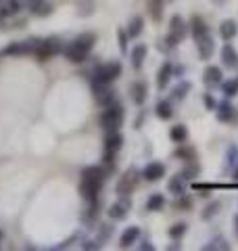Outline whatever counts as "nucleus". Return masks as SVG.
<instances>
[{"mask_svg": "<svg viewBox=\"0 0 238 251\" xmlns=\"http://www.w3.org/2000/svg\"><path fill=\"white\" fill-rule=\"evenodd\" d=\"M234 232H236V237H238V216L234 218Z\"/></svg>", "mask_w": 238, "mask_h": 251, "instance_id": "46", "label": "nucleus"}, {"mask_svg": "<svg viewBox=\"0 0 238 251\" xmlns=\"http://www.w3.org/2000/svg\"><path fill=\"white\" fill-rule=\"evenodd\" d=\"M188 29H190V34H192L194 42L198 40V38H203V36H207V34H209V25L205 23V19L201 17V15H192V17H190Z\"/></svg>", "mask_w": 238, "mask_h": 251, "instance_id": "10", "label": "nucleus"}, {"mask_svg": "<svg viewBox=\"0 0 238 251\" xmlns=\"http://www.w3.org/2000/svg\"><path fill=\"white\" fill-rule=\"evenodd\" d=\"M196 50H198V57H201L203 61H209L213 57V50H215V40H213L209 34L198 38L196 40Z\"/></svg>", "mask_w": 238, "mask_h": 251, "instance_id": "11", "label": "nucleus"}, {"mask_svg": "<svg viewBox=\"0 0 238 251\" xmlns=\"http://www.w3.org/2000/svg\"><path fill=\"white\" fill-rule=\"evenodd\" d=\"M205 105H207L209 111H213V109H217V103H215V99H213L211 94H205Z\"/></svg>", "mask_w": 238, "mask_h": 251, "instance_id": "41", "label": "nucleus"}, {"mask_svg": "<svg viewBox=\"0 0 238 251\" xmlns=\"http://www.w3.org/2000/svg\"><path fill=\"white\" fill-rule=\"evenodd\" d=\"M94 90V100L100 107H109L111 103H115V90L109 84H92Z\"/></svg>", "mask_w": 238, "mask_h": 251, "instance_id": "6", "label": "nucleus"}, {"mask_svg": "<svg viewBox=\"0 0 238 251\" xmlns=\"http://www.w3.org/2000/svg\"><path fill=\"white\" fill-rule=\"evenodd\" d=\"M100 188H102V184L92 182V180H88V178H82V180H79V195H82V199H86L88 203H92V201L98 199Z\"/></svg>", "mask_w": 238, "mask_h": 251, "instance_id": "8", "label": "nucleus"}, {"mask_svg": "<svg viewBox=\"0 0 238 251\" xmlns=\"http://www.w3.org/2000/svg\"><path fill=\"white\" fill-rule=\"evenodd\" d=\"M121 147H123V136L119 134L117 130H111V132H107V136H105V151L117 153Z\"/></svg>", "mask_w": 238, "mask_h": 251, "instance_id": "18", "label": "nucleus"}, {"mask_svg": "<svg viewBox=\"0 0 238 251\" xmlns=\"http://www.w3.org/2000/svg\"><path fill=\"white\" fill-rule=\"evenodd\" d=\"M173 207L182 209V211H188L190 207H192V199L186 197V193H184V195H180V197H176V203H173Z\"/></svg>", "mask_w": 238, "mask_h": 251, "instance_id": "37", "label": "nucleus"}, {"mask_svg": "<svg viewBox=\"0 0 238 251\" xmlns=\"http://www.w3.org/2000/svg\"><path fill=\"white\" fill-rule=\"evenodd\" d=\"M123 117H125V111L123 107L119 103H111L109 107H105V111L100 113V128H105L107 132L111 130H119L123 124Z\"/></svg>", "mask_w": 238, "mask_h": 251, "instance_id": "2", "label": "nucleus"}, {"mask_svg": "<svg viewBox=\"0 0 238 251\" xmlns=\"http://www.w3.org/2000/svg\"><path fill=\"white\" fill-rule=\"evenodd\" d=\"M205 249L211 251V249H219V251H228L230 249V243H226L224 237H217V239H213L209 245H205Z\"/></svg>", "mask_w": 238, "mask_h": 251, "instance_id": "36", "label": "nucleus"}, {"mask_svg": "<svg viewBox=\"0 0 238 251\" xmlns=\"http://www.w3.org/2000/svg\"><path fill=\"white\" fill-rule=\"evenodd\" d=\"M138 237H140V228H138V226H130V228H125V230H123L121 239H119V247H121V249L132 247L134 243L138 241Z\"/></svg>", "mask_w": 238, "mask_h": 251, "instance_id": "19", "label": "nucleus"}, {"mask_svg": "<svg viewBox=\"0 0 238 251\" xmlns=\"http://www.w3.org/2000/svg\"><path fill=\"white\" fill-rule=\"evenodd\" d=\"M29 9L36 17H48L52 13V6L48 2H44V0H29Z\"/></svg>", "mask_w": 238, "mask_h": 251, "instance_id": "24", "label": "nucleus"}, {"mask_svg": "<svg viewBox=\"0 0 238 251\" xmlns=\"http://www.w3.org/2000/svg\"><path fill=\"white\" fill-rule=\"evenodd\" d=\"M163 207H165V197L161 193H153L146 199V209L148 211H161Z\"/></svg>", "mask_w": 238, "mask_h": 251, "instance_id": "28", "label": "nucleus"}, {"mask_svg": "<svg viewBox=\"0 0 238 251\" xmlns=\"http://www.w3.org/2000/svg\"><path fill=\"white\" fill-rule=\"evenodd\" d=\"M63 50V46H61V40L59 38H48V40H40L38 42V49H36V57L40 61H48L50 57H54L57 52Z\"/></svg>", "mask_w": 238, "mask_h": 251, "instance_id": "5", "label": "nucleus"}, {"mask_svg": "<svg viewBox=\"0 0 238 251\" xmlns=\"http://www.w3.org/2000/svg\"><path fill=\"white\" fill-rule=\"evenodd\" d=\"M117 38H119V50L125 52L128 50V31H123L121 27L117 29Z\"/></svg>", "mask_w": 238, "mask_h": 251, "instance_id": "40", "label": "nucleus"}, {"mask_svg": "<svg viewBox=\"0 0 238 251\" xmlns=\"http://www.w3.org/2000/svg\"><path fill=\"white\" fill-rule=\"evenodd\" d=\"M186 186H188V180L182 176V172H178L176 176H171V178H169L167 191L173 195V197H180V195H184V193H186Z\"/></svg>", "mask_w": 238, "mask_h": 251, "instance_id": "14", "label": "nucleus"}, {"mask_svg": "<svg viewBox=\"0 0 238 251\" xmlns=\"http://www.w3.org/2000/svg\"><path fill=\"white\" fill-rule=\"evenodd\" d=\"M238 34V25H236V21L234 19H226V21H221V25H219V36H221V40H234Z\"/></svg>", "mask_w": 238, "mask_h": 251, "instance_id": "20", "label": "nucleus"}, {"mask_svg": "<svg viewBox=\"0 0 238 251\" xmlns=\"http://www.w3.org/2000/svg\"><path fill=\"white\" fill-rule=\"evenodd\" d=\"M188 36V23L180 17V15H173L169 21V34L165 38V44H159L161 50H169L173 46H178L184 38Z\"/></svg>", "mask_w": 238, "mask_h": 251, "instance_id": "1", "label": "nucleus"}, {"mask_svg": "<svg viewBox=\"0 0 238 251\" xmlns=\"http://www.w3.org/2000/svg\"><path fill=\"white\" fill-rule=\"evenodd\" d=\"M165 176V166L161 161H150L146 163V168L142 170V178L146 180V182H157V180H161Z\"/></svg>", "mask_w": 238, "mask_h": 251, "instance_id": "9", "label": "nucleus"}, {"mask_svg": "<svg viewBox=\"0 0 238 251\" xmlns=\"http://www.w3.org/2000/svg\"><path fill=\"white\" fill-rule=\"evenodd\" d=\"M119 75H121V63H117V61L102 63V65L94 69L92 84H111V82H115Z\"/></svg>", "mask_w": 238, "mask_h": 251, "instance_id": "3", "label": "nucleus"}, {"mask_svg": "<svg viewBox=\"0 0 238 251\" xmlns=\"http://www.w3.org/2000/svg\"><path fill=\"white\" fill-rule=\"evenodd\" d=\"M221 65L228 69H238V50L230 42H226L221 49Z\"/></svg>", "mask_w": 238, "mask_h": 251, "instance_id": "13", "label": "nucleus"}, {"mask_svg": "<svg viewBox=\"0 0 238 251\" xmlns=\"http://www.w3.org/2000/svg\"><path fill=\"white\" fill-rule=\"evenodd\" d=\"M88 52H90V50H86L77 40H73L71 44H67L65 49H63V54H65V59H67L69 63H84L86 57H88Z\"/></svg>", "mask_w": 238, "mask_h": 251, "instance_id": "7", "label": "nucleus"}, {"mask_svg": "<svg viewBox=\"0 0 238 251\" xmlns=\"http://www.w3.org/2000/svg\"><path fill=\"white\" fill-rule=\"evenodd\" d=\"M111 232H113V226H105V228L100 230V239H98V241H105V239H109V237H111Z\"/></svg>", "mask_w": 238, "mask_h": 251, "instance_id": "43", "label": "nucleus"}, {"mask_svg": "<svg viewBox=\"0 0 238 251\" xmlns=\"http://www.w3.org/2000/svg\"><path fill=\"white\" fill-rule=\"evenodd\" d=\"M142 29H144V19H142V17H134L125 31H128V38H138L142 34Z\"/></svg>", "mask_w": 238, "mask_h": 251, "instance_id": "31", "label": "nucleus"}, {"mask_svg": "<svg viewBox=\"0 0 238 251\" xmlns=\"http://www.w3.org/2000/svg\"><path fill=\"white\" fill-rule=\"evenodd\" d=\"M75 40L82 44L86 50H92V49H94V42H96V36H94L92 31H84V34H79Z\"/></svg>", "mask_w": 238, "mask_h": 251, "instance_id": "34", "label": "nucleus"}, {"mask_svg": "<svg viewBox=\"0 0 238 251\" xmlns=\"http://www.w3.org/2000/svg\"><path fill=\"white\" fill-rule=\"evenodd\" d=\"M217 211H219V201L209 203V205L205 207V211H203V220H211V216H215Z\"/></svg>", "mask_w": 238, "mask_h": 251, "instance_id": "38", "label": "nucleus"}, {"mask_svg": "<svg viewBox=\"0 0 238 251\" xmlns=\"http://www.w3.org/2000/svg\"><path fill=\"white\" fill-rule=\"evenodd\" d=\"M155 111H157L159 120H171V117H173V109H171L169 100H161V103H157Z\"/></svg>", "mask_w": 238, "mask_h": 251, "instance_id": "30", "label": "nucleus"}, {"mask_svg": "<svg viewBox=\"0 0 238 251\" xmlns=\"http://www.w3.org/2000/svg\"><path fill=\"white\" fill-rule=\"evenodd\" d=\"M146 94H148V86H146V82H142V80H136L132 86H130V97H132V100L136 105H142L146 100Z\"/></svg>", "mask_w": 238, "mask_h": 251, "instance_id": "15", "label": "nucleus"}, {"mask_svg": "<svg viewBox=\"0 0 238 251\" xmlns=\"http://www.w3.org/2000/svg\"><path fill=\"white\" fill-rule=\"evenodd\" d=\"M140 249H142V251H153L155 247H153V245H150V243H148V241H144V243H142V245H140Z\"/></svg>", "mask_w": 238, "mask_h": 251, "instance_id": "44", "label": "nucleus"}, {"mask_svg": "<svg viewBox=\"0 0 238 251\" xmlns=\"http://www.w3.org/2000/svg\"><path fill=\"white\" fill-rule=\"evenodd\" d=\"M146 6H148V15L155 23H159L163 19V0H146Z\"/></svg>", "mask_w": 238, "mask_h": 251, "instance_id": "25", "label": "nucleus"}, {"mask_svg": "<svg viewBox=\"0 0 238 251\" xmlns=\"http://www.w3.org/2000/svg\"><path fill=\"white\" fill-rule=\"evenodd\" d=\"M138 180H140V174H138V170H134L130 168L128 172H123V176L117 180V186H115V191L119 197H130V195L136 191V186H138Z\"/></svg>", "mask_w": 238, "mask_h": 251, "instance_id": "4", "label": "nucleus"}, {"mask_svg": "<svg viewBox=\"0 0 238 251\" xmlns=\"http://www.w3.org/2000/svg\"><path fill=\"white\" fill-rule=\"evenodd\" d=\"M171 77H173V65H171L169 61H165L163 65H161V69H159V74H157V88L159 90H165Z\"/></svg>", "mask_w": 238, "mask_h": 251, "instance_id": "16", "label": "nucleus"}, {"mask_svg": "<svg viewBox=\"0 0 238 251\" xmlns=\"http://www.w3.org/2000/svg\"><path fill=\"white\" fill-rule=\"evenodd\" d=\"M169 138L173 140L176 145H182V143H186L188 140V128L184 124H178V126H173V128L169 130Z\"/></svg>", "mask_w": 238, "mask_h": 251, "instance_id": "26", "label": "nucleus"}, {"mask_svg": "<svg viewBox=\"0 0 238 251\" xmlns=\"http://www.w3.org/2000/svg\"><path fill=\"white\" fill-rule=\"evenodd\" d=\"M173 157H176V159H180V161H184V163L194 161V159H196V149H194V147H190V145H184V143H182V145L176 149V153H173Z\"/></svg>", "mask_w": 238, "mask_h": 251, "instance_id": "23", "label": "nucleus"}, {"mask_svg": "<svg viewBox=\"0 0 238 251\" xmlns=\"http://www.w3.org/2000/svg\"><path fill=\"white\" fill-rule=\"evenodd\" d=\"M221 80H224V74H221V69H219L217 65L205 67V72H203V82L207 84V86H217V84H221Z\"/></svg>", "mask_w": 238, "mask_h": 251, "instance_id": "17", "label": "nucleus"}, {"mask_svg": "<svg viewBox=\"0 0 238 251\" xmlns=\"http://www.w3.org/2000/svg\"><path fill=\"white\" fill-rule=\"evenodd\" d=\"M198 174H201V163H198L196 159L194 161H188L186 168L182 170V176H184L186 180H194Z\"/></svg>", "mask_w": 238, "mask_h": 251, "instance_id": "32", "label": "nucleus"}, {"mask_svg": "<svg viewBox=\"0 0 238 251\" xmlns=\"http://www.w3.org/2000/svg\"><path fill=\"white\" fill-rule=\"evenodd\" d=\"M215 2H226V0H215Z\"/></svg>", "mask_w": 238, "mask_h": 251, "instance_id": "47", "label": "nucleus"}, {"mask_svg": "<svg viewBox=\"0 0 238 251\" xmlns=\"http://www.w3.org/2000/svg\"><path fill=\"white\" fill-rule=\"evenodd\" d=\"M186 230H188V224H186V222H178V224L169 226V237H171L173 241H180V239L186 234Z\"/></svg>", "mask_w": 238, "mask_h": 251, "instance_id": "35", "label": "nucleus"}, {"mask_svg": "<svg viewBox=\"0 0 238 251\" xmlns=\"http://www.w3.org/2000/svg\"><path fill=\"white\" fill-rule=\"evenodd\" d=\"M190 88H192V84L186 82V80H182V82L176 86V88L171 90V99H173V100H184L186 94L190 92Z\"/></svg>", "mask_w": 238, "mask_h": 251, "instance_id": "29", "label": "nucleus"}, {"mask_svg": "<svg viewBox=\"0 0 238 251\" xmlns=\"http://www.w3.org/2000/svg\"><path fill=\"white\" fill-rule=\"evenodd\" d=\"M194 188H196V193H201V195H209V191H213L211 184H194Z\"/></svg>", "mask_w": 238, "mask_h": 251, "instance_id": "42", "label": "nucleus"}, {"mask_svg": "<svg viewBox=\"0 0 238 251\" xmlns=\"http://www.w3.org/2000/svg\"><path fill=\"white\" fill-rule=\"evenodd\" d=\"M130 207H132V201L128 199V197H121L117 203H113V205L109 207V218L111 220H123L125 216H128V211H130Z\"/></svg>", "mask_w": 238, "mask_h": 251, "instance_id": "12", "label": "nucleus"}, {"mask_svg": "<svg viewBox=\"0 0 238 251\" xmlns=\"http://www.w3.org/2000/svg\"><path fill=\"white\" fill-rule=\"evenodd\" d=\"M236 161H238V149L232 147V149L228 151V155H226V168H230V172H232V168H234Z\"/></svg>", "mask_w": 238, "mask_h": 251, "instance_id": "39", "label": "nucleus"}, {"mask_svg": "<svg viewBox=\"0 0 238 251\" xmlns=\"http://www.w3.org/2000/svg\"><path fill=\"white\" fill-rule=\"evenodd\" d=\"M221 90H224L226 99L236 97V94H238V77H230L228 82H224V84H221Z\"/></svg>", "mask_w": 238, "mask_h": 251, "instance_id": "33", "label": "nucleus"}, {"mask_svg": "<svg viewBox=\"0 0 238 251\" xmlns=\"http://www.w3.org/2000/svg\"><path fill=\"white\" fill-rule=\"evenodd\" d=\"M217 120L219 122H232L234 120V107H232V103H228V100H224L221 105H217Z\"/></svg>", "mask_w": 238, "mask_h": 251, "instance_id": "27", "label": "nucleus"}, {"mask_svg": "<svg viewBox=\"0 0 238 251\" xmlns=\"http://www.w3.org/2000/svg\"><path fill=\"white\" fill-rule=\"evenodd\" d=\"M232 178H234V180H238V161L234 163V168H232Z\"/></svg>", "mask_w": 238, "mask_h": 251, "instance_id": "45", "label": "nucleus"}, {"mask_svg": "<svg viewBox=\"0 0 238 251\" xmlns=\"http://www.w3.org/2000/svg\"><path fill=\"white\" fill-rule=\"evenodd\" d=\"M146 44H136L132 49V67L134 69H140L142 65H144V61H146Z\"/></svg>", "mask_w": 238, "mask_h": 251, "instance_id": "22", "label": "nucleus"}, {"mask_svg": "<svg viewBox=\"0 0 238 251\" xmlns=\"http://www.w3.org/2000/svg\"><path fill=\"white\" fill-rule=\"evenodd\" d=\"M19 11H21L19 0H4V2L0 4V21L6 19V17H15Z\"/></svg>", "mask_w": 238, "mask_h": 251, "instance_id": "21", "label": "nucleus"}]
</instances>
